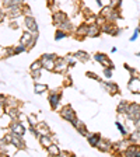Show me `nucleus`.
Returning a JSON list of instances; mask_svg holds the SVG:
<instances>
[{
  "mask_svg": "<svg viewBox=\"0 0 140 157\" xmlns=\"http://www.w3.org/2000/svg\"><path fill=\"white\" fill-rule=\"evenodd\" d=\"M136 56H139V58H140V52H137V53H136Z\"/></svg>",
  "mask_w": 140,
  "mask_h": 157,
  "instance_id": "obj_50",
  "label": "nucleus"
},
{
  "mask_svg": "<svg viewBox=\"0 0 140 157\" xmlns=\"http://www.w3.org/2000/svg\"><path fill=\"white\" fill-rule=\"evenodd\" d=\"M25 51H28V48H27V45H24V44H21V42L13 48V53H14V55H20L21 52H25Z\"/></svg>",
  "mask_w": 140,
  "mask_h": 157,
  "instance_id": "obj_30",
  "label": "nucleus"
},
{
  "mask_svg": "<svg viewBox=\"0 0 140 157\" xmlns=\"http://www.w3.org/2000/svg\"><path fill=\"white\" fill-rule=\"evenodd\" d=\"M46 90H48V86H46V84L36 83V84L34 86V93H35V94H42V93H45Z\"/></svg>",
  "mask_w": 140,
  "mask_h": 157,
  "instance_id": "obj_28",
  "label": "nucleus"
},
{
  "mask_svg": "<svg viewBox=\"0 0 140 157\" xmlns=\"http://www.w3.org/2000/svg\"><path fill=\"white\" fill-rule=\"evenodd\" d=\"M10 133H13V135H17V136H24V133L27 132L25 126H24L21 122L18 121V119H16V121L11 122V125H10Z\"/></svg>",
  "mask_w": 140,
  "mask_h": 157,
  "instance_id": "obj_3",
  "label": "nucleus"
},
{
  "mask_svg": "<svg viewBox=\"0 0 140 157\" xmlns=\"http://www.w3.org/2000/svg\"><path fill=\"white\" fill-rule=\"evenodd\" d=\"M0 48H2V46H0Z\"/></svg>",
  "mask_w": 140,
  "mask_h": 157,
  "instance_id": "obj_51",
  "label": "nucleus"
},
{
  "mask_svg": "<svg viewBox=\"0 0 140 157\" xmlns=\"http://www.w3.org/2000/svg\"><path fill=\"white\" fill-rule=\"evenodd\" d=\"M88 27H90V24H88V23L81 24V25L78 27L77 29H76V36H77V38H83V36H87V35H88Z\"/></svg>",
  "mask_w": 140,
  "mask_h": 157,
  "instance_id": "obj_18",
  "label": "nucleus"
},
{
  "mask_svg": "<svg viewBox=\"0 0 140 157\" xmlns=\"http://www.w3.org/2000/svg\"><path fill=\"white\" fill-rule=\"evenodd\" d=\"M129 104H131V102L123 101V100H122V101L118 104V108H116L118 114H119V115H126L127 114V109H129Z\"/></svg>",
  "mask_w": 140,
  "mask_h": 157,
  "instance_id": "obj_22",
  "label": "nucleus"
},
{
  "mask_svg": "<svg viewBox=\"0 0 140 157\" xmlns=\"http://www.w3.org/2000/svg\"><path fill=\"white\" fill-rule=\"evenodd\" d=\"M109 6L114 9H119L122 6V0H109Z\"/></svg>",
  "mask_w": 140,
  "mask_h": 157,
  "instance_id": "obj_39",
  "label": "nucleus"
},
{
  "mask_svg": "<svg viewBox=\"0 0 140 157\" xmlns=\"http://www.w3.org/2000/svg\"><path fill=\"white\" fill-rule=\"evenodd\" d=\"M42 60V65L45 70H49V72H53L55 70V59H51V58H41Z\"/></svg>",
  "mask_w": 140,
  "mask_h": 157,
  "instance_id": "obj_17",
  "label": "nucleus"
},
{
  "mask_svg": "<svg viewBox=\"0 0 140 157\" xmlns=\"http://www.w3.org/2000/svg\"><path fill=\"white\" fill-rule=\"evenodd\" d=\"M21 11H23V16L27 17V16H32V11H31V7L28 6V4L24 3L23 6H21Z\"/></svg>",
  "mask_w": 140,
  "mask_h": 157,
  "instance_id": "obj_35",
  "label": "nucleus"
},
{
  "mask_svg": "<svg viewBox=\"0 0 140 157\" xmlns=\"http://www.w3.org/2000/svg\"><path fill=\"white\" fill-rule=\"evenodd\" d=\"M72 153H69V151H63V150H60V154L59 156H70Z\"/></svg>",
  "mask_w": 140,
  "mask_h": 157,
  "instance_id": "obj_48",
  "label": "nucleus"
},
{
  "mask_svg": "<svg viewBox=\"0 0 140 157\" xmlns=\"http://www.w3.org/2000/svg\"><path fill=\"white\" fill-rule=\"evenodd\" d=\"M46 151H48L49 156H59V154H60V149L58 147V144L56 143L49 144V146L46 147Z\"/></svg>",
  "mask_w": 140,
  "mask_h": 157,
  "instance_id": "obj_25",
  "label": "nucleus"
},
{
  "mask_svg": "<svg viewBox=\"0 0 140 157\" xmlns=\"http://www.w3.org/2000/svg\"><path fill=\"white\" fill-rule=\"evenodd\" d=\"M39 143H41L46 149L49 144L53 143V142H52V135H41V136H39Z\"/></svg>",
  "mask_w": 140,
  "mask_h": 157,
  "instance_id": "obj_24",
  "label": "nucleus"
},
{
  "mask_svg": "<svg viewBox=\"0 0 140 157\" xmlns=\"http://www.w3.org/2000/svg\"><path fill=\"white\" fill-rule=\"evenodd\" d=\"M6 139L9 140V143L11 144V146L16 147L17 150H21V149L25 147V143H24V140H23V137L21 136H17V135H13V133H7Z\"/></svg>",
  "mask_w": 140,
  "mask_h": 157,
  "instance_id": "obj_1",
  "label": "nucleus"
},
{
  "mask_svg": "<svg viewBox=\"0 0 140 157\" xmlns=\"http://www.w3.org/2000/svg\"><path fill=\"white\" fill-rule=\"evenodd\" d=\"M66 20H67V16H66L63 11H59V10L53 11V24H55L56 27H59L63 21H66Z\"/></svg>",
  "mask_w": 140,
  "mask_h": 157,
  "instance_id": "obj_14",
  "label": "nucleus"
},
{
  "mask_svg": "<svg viewBox=\"0 0 140 157\" xmlns=\"http://www.w3.org/2000/svg\"><path fill=\"white\" fill-rule=\"evenodd\" d=\"M60 117H62L65 121L70 122V124L77 119V117H76V111L70 107V105H65V107L60 109Z\"/></svg>",
  "mask_w": 140,
  "mask_h": 157,
  "instance_id": "obj_2",
  "label": "nucleus"
},
{
  "mask_svg": "<svg viewBox=\"0 0 140 157\" xmlns=\"http://www.w3.org/2000/svg\"><path fill=\"white\" fill-rule=\"evenodd\" d=\"M53 4H55V0H48V7H51V9H56V7H53Z\"/></svg>",
  "mask_w": 140,
  "mask_h": 157,
  "instance_id": "obj_45",
  "label": "nucleus"
},
{
  "mask_svg": "<svg viewBox=\"0 0 140 157\" xmlns=\"http://www.w3.org/2000/svg\"><path fill=\"white\" fill-rule=\"evenodd\" d=\"M36 129H38V132L41 135H51L52 133L51 129H49V126L46 124H44V122H39V124L36 125Z\"/></svg>",
  "mask_w": 140,
  "mask_h": 157,
  "instance_id": "obj_26",
  "label": "nucleus"
},
{
  "mask_svg": "<svg viewBox=\"0 0 140 157\" xmlns=\"http://www.w3.org/2000/svg\"><path fill=\"white\" fill-rule=\"evenodd\" d=\"M4 17H6V11H4V9H3V10H0V21H2Z\"/></svg>",
  "mask_w": 140,
  "mask_h": 157,
  "instance_id": "obj_46",
  "label": "nucleus"
},
{
  "mask_svg": "<svg viewBox=\"0 0 140 157\" xmlns=\"http://www.w3.org/2000/svg\"><path fill=\"white\" fill-rule=\"evenodd\" d=\"M39 69H44V65H42V60H41V59L32 62V65H31V72H34V70H39Z\"/></svg>",
  "mask_w": 140,
  "mask_h": 157,
  "instance_id": "obj_34",
  "label": "nucleus"
},
{
  "mask_svg": "<svg viewBox=\"0 0 140 157\" xmlns=\"http://www.w3.org/2000/svg\"><path fill=\"white\" fill-rule=\"evenodd\" d=\"M72 55L77 59L78 62H88L90 60V55L87 52H84V51H77V52L72 53Z\"/></svg>",
  "mask_w": 140,
  "mask_h": 157,
  "instance_id": "obj_21",
  "label": "nucleus"
},
{
  "mask_svg": "<svg viewBox=\"0 0 140 157\" xmlns=\"http://www.w3.org/2000/svg\"><path fill=\"white\" fill-rule=\"evenodd\" d=\"M6 95H3V94H0V102H2V104H4V101H6Z\"/></svg>",
  "mask_w": 140,
  "mask_h": 157,
  "instance_id": "obj_47",
  "label": "nucleus"
},
{
  "mask_svg": "<svg viewBox=\"0 0 140 157\" xmlns=\"http://www.w3.org/2000/svg\"><path fill=\"white\" fill-rule=\"evenodd\" d=\"M58 28L59 29H63V31H66V33H67V31H72V29H73V24H72V21H69V18H67L66 21H63V23L60 24Z\"/></svg>",
  "mask_w": 140,
  "mask_h": 157,
  "instance_id": "obj_29",
  "label": "nucleus"
},
{
  "mask_svg": "<svg viewBox=\"0 0 140 157\" xmlns=\"http://www.w3.org/2000/svg\"><path fill=\"white\" fill-rule=\"evenodd\" d=\"M20 42L21 44H24V45H27V48H32L34 45L36 44V41L34 39V34L31 33V31H24L23 33V35H21V38H20Z\"/></svg>",
  "mask_w": 140,
  "mask_h": 157,
  "instance_id": "obj_6",
  "label": "nucleus"
},
{
  "mask_svg": "<svg viewBox=\"0 0 140 157\" xmlns=\"http://www.w3.org/2000/svg\"><path fill=\"white\" fill-rule=\"evenodd\" d=\"M2 4H3V9H4V7H9V6H13V4L23 6L24 0H2Z\"/></svg>",
  "mask_w": 140,
  "mask_h": 157,
  "instance_id": "obj_27",
  "label": "nucleus"
},
{
  "mask_svg": "<svg viewBox=\"0 0 140 157\" xmlns=\"http://www.w3.org/2000/svg\"><path fill=\"white\" fill-rule=\"evenodd\" d=\"M115 125H116V128L119 129V132H121L122 136H123V137H127V136H129V132H127L126 126H125V125H122V122L116 121V122H115Z\"/></svg>",
  "mask_w": 140,
  "mask_h": 157,
  "instance_id": "obj_32",
  "label": "nucleus"
},
{
  "mask_svg": "<svg viewBox=\"0 0 140 157\" xmlns=\"http://www.w3.org/2000/svg\"><path fill=\"white\" fill-rule=\"evenodd\" d=\"M66 59H67L69 67H73V66L76 65V62H77V59H76V58H74V56H73V55H69V56H67V58H66Z\"/></svg>",
  "mask_w": 140,
  "mask_h": 157,
  "instance_id": "obj_40",
  "label": "nucleus"
},
{
  "mask_svg": "<svg viewBox=\"0 0 140 157\" xmlns=\"http://www.w3.org/2000/svg\"><path fill=\"white\" fill-rule=\"evenodd\" d=\"M126 117L132 121H137L140 119V104H136V102H131L129 104V109H127Z\"/></svg>",
  "mask_w": 140,
  "mask_h": 157,
  "instance_id": "obj_5",
  "label": "nucleus"
},
{
  "mask_svg": "<svg viewBox=\"0 0 140 157\" xmlns=\"http://www.w3.org/2000/svg\"><path fill=\"white\" fill-rule=\"evenodd\" d=\"M112 147H114V144H112L111 140H108V139H102L100 140V143L97 144V149L98 150L104 151V153H108V151H112Z\"/></svg>",
  "mask_w": 140,
  "mask_h": 157,
  "instance_id": "obj_13",
  "label": "nucleus"
},
{
  "mask_svg": "<svg viewBox=\"0 0 140 157\" xmlns=\"http://www.w3.org/2000/svg\"><path fill=\"white\" fill-rule=\"evenodd\" d=\"M69 67L67 59L66 58H56L55 59V70L53 72L56 73H66Z\"/></svg>",
  "mask_w": 140,
  "mask_h": 157,
  "instance_id": "obj_9",
  "label": "nucleus"
},
{
  "mask_svg": "<svg viewBox=\"0 0 140 157\" xmlns=\"http://www.w3.org/2000/svg\"><path fill=\"white\" fill-rule=\"evenodd\" d=\"M87 139H88V143L91 144V146L97 147V144L100 143V140H101V135L100 133H88Z\"/></svg>",
  "mask_w": 140,
  "mask_h": 157,
  "instance_id": "obj_20",
  "label": "nucleus"
},
{
  "mask_svg": "<svg viewBox=\"0 0 140 157\" xmlns=\"http://www.w3.org/2000/svg\"><path fill=\"white\" fill-rule=\"evenodd\" d=\"M87 77L94 78V80H98V82H101V78H100V76L95 75V73H93V72H87Z\"/></svg>",
  "mask_w": 140,
  "mask_h": 157,
  "instance_id": "obj_42",
  "label": "nucleus"
},
{
  "mask_svg": "<svg viewBox=\"0 0 140 157\" xmlns=\"http://www.w3.org/2000/svg\"><path fill=\"white\" fill-rule=\"evenodd\" d=\"M60 98H62V93L60 91H56V90H52V91L49 93V104H51V108L52 109H56L60 104Z\"/></svg>",
  "mask_w": 140,
  "mask_h": 157,
  "instance_id": "obj_8",
  "label": "nucleus"
},
{
  "mask_svg": "<svg viewBox=\"0 0 140 157\" xmlns=\"http://www.w3.org/2000/svg\"><path fill=\"white\" fill-rule=\"evenodd\" d=\"M127 140L131 143H140V129H134L132 133H129Z\"/></svg>",
  "mask_w": 140,
  "mask_h": 157,
  "instance_id": "obj_23",
  "label": "nucleus"
},
{
  "mask_svg": "<svg viewBox=\"0 0 140 157\" xmlns=\"http://www.w3.org/2000/svg\"><path fill=\"white\" fill-rule=\"evenodd\" d=\"M94 59L97 60L98 63H101V66H104V67H111L114 69V63H112V60L109 58H108L105 53H95L94 55Z\"/></svg>",
  "mask_w": 140,
  "mask_h": 157,
  "instance_id": "obj_11",
  "label": "nucleus"
},
{
  "mask_svg": "<svg viewBox=\"0 0 140 157\" xmlns=\"http://www.w3.org/2000/svg\"><path fill=\"white\" fill-rule=\"evenodd\" d=\"M41 72H42V69H39V70H34V72H32V77L34 78H39V77H41Z\"/></svg>",
  "mask_w": 140,
  "mask_h": 157,
  "instance_id": "obj_43",
  "label": "nucleus"
},
{
  "mask_svg": "<svg viewBox=\"0 0 140 157\" xmlns=\"http://www.w3.org/2000/svg\"><path fill=\"white\" fill-rule=\"evenodd\" d=\"M65 84L66 86H70V84H72V78H70V76H67V77L65 78Z\"/></svg>",
  "mask_w": 140,
  "mask_h": 157,
  "instance_id": "obj_44",
  "label": "nucleus"
},
{
  "mask_svg": "<svg viewBox=\"0 0 140 157\" xmlns=\"http://www.w3.org/2000/svg\"><path fill=\"white\" fill-rule=\"evenodd\" d=\"M139 34H140V27H137V28L134 29V33L132 34V36H131V38H129V41H131V42H133V41H136V39H137V36H139Z\"/></svg>",
  "mask_w": 140,
  "mask_h": 157,
  "instance_id": "obj_41",
  "label": "nucleus"
},
{
  "mask_svg": "<svg viewBox=\"0 0 140 157\" xmlns=\"http://www.w3.org/2000/svg\"><path fill=\"white\" fill-rule=\"evenodd\" d=\"M112 72H114V69H111V67H104V76H105V78H108V80H109V78L112 77Z\"/></svg>",
  "mask_w": 140,
  "mask_h": 157,
  "instance_id": "obj_38",
  "label": "nucleus"
},
{
  "mask_svg": "<svg viewBox=\"0 0 140 157\" xmlns=\"http://www.w3.org/2000/svg\"><path fill=\"white\" fill-rule=\"evenodd\" d=\"M81 13H83V16L85 17V20H88L90 17H94V14H93V11L88 7H83V10H81Z\"/></svg>",
  "mask_w": 140,
  "mask_h": 157,
  "instance_id": "obj_36",
  "label": "nucleus"
},
{
  "mask_svg": "<svg viewBox=\"0 0 140 157\" xmlns=\"http://www.w3.org/2000/svg\"><path fill=\"white\" fill-rule=\"evenodd\" d=\"M123 156H136V157H140V146L137 143H131V144H127L126 149L123 150Z\"/></svg>",
  "mask_w": 140,
  "mask_h": 157,
  "instance_id": "obj_12",
  "label": "nucleus"
},
{
  "mask_svg": "<svg viewBox=\"0 0 140 157\" xmlns=\"http://www.w3.org/2000/svg\"><path fill=\"white\" fill-rule=\"evenodd\" d=\"M67 35H69V34L66 33V31H63V29H58V31H56V34H55V39H56V41H60V39H65Z\"/></svg>",
  "mask_w": 140,
  "mask_h": 157,
  "instance_id": "obj_33",
  "label": "nucleus"
},
{
  "mask_svg": "<svg viewBox=\"0 0 140 157\" xmlns=\"http://www.w3.org/2000/svg\"><path fill=\"white\" fill-rule=\"evenodd\" d=\"M101 84H102V87H105V90H107L109 94L115 95V94L119 93V87H118V84H115V83H112V82H101Z\"/></svg>",
  "mask_w": 140,
  "mask_h": 157,
  "instance_id": "obj_15",
  "label": "nucleus"
},
{
  "mask_svg": "<svg viewBox=\"0 0 140 157\" xmlns=\"http://www.w3.org/2000/svg\"><path fill=\"white\" fill-rule=\"evenodd\" d=\"M27 119H28V122H29V125H31V126H36V125L39 124L35 115H28V117H27Z\"/></svg>",
  "mask_w": 140,
  "mask_h": 157,
  "instance_id": "obj_37",
  "label": "nucleus"
},
{
  "mask_svg": "<svg viewBox=\"0 0 140 157\" xmlns=\"http://www.w3.org/2000/svg\"><path fill=\"white\" fill-rule=\"evenodd\" d=\"M72 125L76 128V129H77L78 133H80V135H83V136H87V135H88L87 128H85V125L83 124V122L80 121V119H76V121H73V122H72Z\"/></svg>",
  "mask_w": 140,
  "mask_h": 157,
  "instance_id": "obj_16",
  "label": "nucleus"
},
{
  "mask_svg": "<svg viewBox=\"0 0 140 157\" xmlns=\"http://www.w3.org/2000/svg\"><path fill=\"white\" fill-rule=\"evenodd\" d=\"M139 27H140V25H139Z\"/></svg>",
  "mask_w": 140,
  "mask_h": 157,
  "instance_id": "obj_52",
  "label": "nucleus"
},
{
  "mask_svg": "<svg viewBox=\"0 0 140 157\" xmlns=\"http://www.w3.org/2000/svg\"><path fill=\"white\" fill-rule=\"evenodd\" d=\"M4 11H6V17H9V18H17V17L23 16L21 6H18V4H13V6L4 7Z\"/></svg>",
  "mask_w": 140,
  "mask_h": 157,
  "instance_id": "obj_7",
  "label": "nucleus"
},
{
  "mask_svg": "<svg viewBox=\"0 0 140 157\" xmlns=\"http://www.w3.org/2000/svg\"><path fill=\"white\" fill-rule=\"evenodd\" d=\"M100 33H101V28H100V25H98L97 23H93V24H90V27H88V35L87 36L95 38V36L100 35Z\"/></svg>",
  "mask_w": 140,
  "mask_h": 157,
  "instance_id": "obj_19",
  "label": "nucleus"
},
{
  "mask_svg": "<svg viewBox=\"0 0 140 157\" xmlns=\"http://www.w3.org/2000/svg\"><path fill=\"white\" fill-rule=\"evenodd\" d=\"M24 25L27 27L28 31L34 34V35H39V28H38V24H36L35 18L32 16H27L24 17Z\"/></svg>",
  "mask_w": 140,
  "mask_h": 157,
  "instance_id": "obj_4",
  "label": "nucleus"
},
{
  "mask_svg": "<svg viewBox=\"0 0 140 157\" xmlns=\"http://www.w3.org/2000/svg\"><path fill=\"white\" fill-rule=\"evenodd\" d=\"M95 3L98 4V7H102V0H95Z\"/></svg>",
  "mask_w": 140,
  "mask_h": 157,
  "instance_id": "obj_49",
  "label": "nucleus"
},
{
  "mask_svg": "<svg viewBox=\"0 0 140 157\" xmlns=\"http://www.w3.org/2000/svg\"><path fill=\"white\" fill-rule=\"evenodd\" d=\"M4 105H6L7 108H17V107H18V102L16 101V98L7 97L6 101H4ZM7 108H6V109H7Z\"/></svg>",
  "mask_w": 140,
  "mask_h": 157,
  "instance_id": "obj_31",
  "label": "nucleus"
},
{
  "mask_svg": "<svg viewBox=\"0 0 140 157\" xmlns=\"http://www.w3.org/2000/svg\"><path fill=\"white\" fill-rule=\"evenodd\" d=\"M127 88L131 93L140 94V76H132L129 83H127Z\"/></svg>",
  "mask_w": 140,
  "mask_h": 157,
  "instance_id": "obj_10",
  "label": "nucleus"
}]
</instances>
